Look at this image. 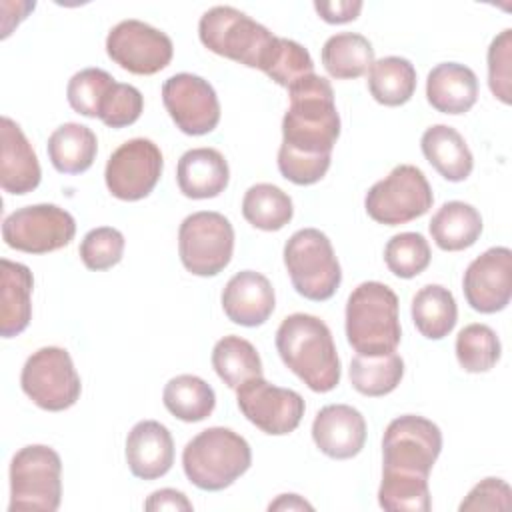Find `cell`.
I'll return each mask as SVG.
<instances>
[{
    "mask_svg": "<svg viewBox=\"0 0 512 512\" xmlns=\"http://www.w3.org/2000/svg\"><path fill=\"white\" fill-rule=\"evenodd\" d=\"M462 290L472 310L494 314L504 310L512 298V252L492 246L476 256L462 278Z\"/></svg>",
    "mask_w": 512,
    "mask_h": 512,
    "instance_id": "cell-17",
    "label": "cell"
},
{
    "mask_svg": "<svg viewBox=\"0 0 512 512\" xmlns=\"http://www.w3.org/2000/svg\"><path fill=\"white\" fill-rule=\"evenodd\" d=\"M332 156H312L300 154L280 146L278 150V170L280 174L296 186H310L324 178L330 168Z\"/></svg>",
    "mask_w": 512,
    "mask_h": 512,
    "instance_id": "cell-43",
    "label": "cell"
},
{
    "mask_svg": "<svg viewBox=\"0 0 512 512\" xmlns=\"http://www.w3.org/2000/svg\"><path fill=\"white\" fill-rule=\"evenodd\" d=\"M312 440L328 458H354L366 442V420L354 406L328 404L314 416Z\"/></svg>",
    "mask_w": 512,
    "mask_h": 512,
    "instance_id": "cell-18",
    "label": "cell"
},
{
    "mask_svg": "<svg viewBox=\"0 0 512 512\" xmlns=\"http://www.w3.org/2000/svg\"><path fill=\"white\" fill-rule=\"evenodd\" d=\"M314 10L328 24H346L358 18L362 10L360 0H336V2H314Z\"/></svg>",
    "mask_w": 512,
    "mask_h": 512,
    "instance_id": "cell-45",
    "label": "cell"
},
{
    "mask_svg": "<svg viewBox=\"0 0 512 512\" xmlns=\"http://www.w3.org/2000/svg\"><path fill=\"white\" fill-rule=\"evenodd\" d=\"M144 508L148 512H158V510H184L190 512L192 510V502L186 498L184 492L174 490V488H160L156 492H152L146 502Z\"/></svg>",
    "mask_w": 512,
    "mask_h": 512,
    "instance_id": "cell-46",
    "label": "cell"
},
{
    "mask_svg": "<svg viewBox=\"0 0 512 512\" xmlns=\"http://www.w3.org/2000/svg\"><path fill=\"white\" fill-rule=\"evenodd\" d=\"M230 180V168L222 152L216 148L186 150L176 166V182L180 192L192 200L216 198Z\"/></svg>",
    "mask_w": 512,
    "mask_h": 512,
    "instance_id": "cell-22",
    "label": "cell"
},
{
    "mask_svg": "<svg viewBox=\"0 0 512 512\" xmlns=\"http://www.w3.org/2000/svg\"><path fill=\"white\" fill-rule=\"evenodd\" d=\"M124 234L112 226H98L86 232L80 242L78 254L88 270L100 272L116 266L124 254Z\"/></svg>",
    "mask_w": 512,
    "mask_h": 512,
    "instance_id": "cell-40",
    "label": "cell"
},
{
    "mask_svg": "<svg viewBox=\"0 0 512 512\" xmlns=\"http://www.w3.org/2000/svg\"><path fill=\"white\" fill-rule=\"evenodd\" d=\"M348 376L352 388L362 396H386L398 388L404 376V360L396 350L372 356L356 354L350 362Z\"/></svg>",
    "mask_w": 512,
    "mask_h": 512,
    "instance_id": "cell-30",
    "label": "cell"
},
{
    "mask_svg": "<svg viewBox=\"0 0 512 512\" xmlns=\"http://www.w3.org/2000/svg\"><path fill=\"white\" fill-rule=\"evenodd\" d=\"M116 80L102 68H84L76 72L66 86V98L74 112L86 118H98L100 104Z\"/></svg>",
    "mask_w": 512,
    "mask_h": 512,
    "instance_id": "cell-39",
    "label": "cell"
},
{
    "mask_svg": "<svg viewBox=\"0 0 512 512\" xmlns=\"http://www.w3.org/2000/svg\"><path fill=\"white\" fill-rule=\"evenodd\" d=\"M456 358L462 370L470 374L488 372L500 360V340L496 332L480 322L464 326L456 336Z\"/></svg>",
    "mask_w": 512,
    "mask_h": 512,
    "instance_id": "cell-37",
    "label": "cell"
},
{
    "mask_svg": "<svg viewBox=\"0 0 512 512\" xmlns=\"http://www.w3.org/2000/svg\"><path fill=\"white\" fill-rule=\"evenodd\" d=\"M424 158L448 182H462L474 168L472 152L458 130L446 124H434L420 138Z\"/></svg>",
    "mask_w": 512,
    "mask_h": 512,
    "instance_id": "cell-25",
    "label": "cell"
},
{
    "mask_svg": "<svg viewBox=\"0 0 512 512\" xmlns=\"http://www.w3.org/2000/svg\"><path fill=\"white\" fill-rule=\"evenodd\" d=\"M74 216L56 204H32L14 210L2 222L6 246L26 254H48L72 242Z\"/></svg>",
    "mask_w": 512,
    "mask_h": 512,
    "instance_id": "cell-12",
    "label": "cell"
},
{
    "mask_svg": "<svg viewBox=\"0 0 512 512\" xmlns=\"http://www.w3.org/2000/svg\"><path fill=\"white\" fill-rule=\"evenodd\" d=\"M162 102L176 124L188 136H204L220 122L216 90L202 76L180 72L162 84Z\"/></svg>",
    "mask_w": 512,
    "mask_h": 512,
    "instance_id": "cell-16",
    "label": "cell"
},
{
    "mask_svg": "<svg viewBox=\"0 0 512 512\" xmlns=\"http://www.w3.org/2000/svg\"><path fill=\"white\" fill-rule=\"evenodd\" d=\"M46 150L52 166L60 174H82L96 158L98 140L88 126L66 122L50 134Z\"/></svg>",
    "mask_w": 512,
    "mask_h": 512,
    "instance_id": "cell-27",
    "label": "cell"
},
{
    "mask_svg": "<svg viewBox=\"0 0 512 512\" xmlns=\"http://www.w3.org/2000/svg\"><path fill=\"white\" fill-rule=\"evenodd\" d=\"M2 156H0V186L8 194H28L38 188L42 170L38 156L22 128L8 116L0 120Z\"/></svg>",
    "mask_w": 512,
    "mask_h": 512,
    "instance_id": "cell-21",
    "label": "cell"
},
{
    "mask_svg": "<svg viewBox=\"0 0 512 512\" xmlns=\"http://www.w3.org/2000/svg\"><path fill=\"white\" fill-rule=\"evenodd\" d=\"M62 500V460L46 444L20 448L10 462L8 510L54 512Z\"/></svg>",
    "mask_w": 512,
    "mask_h": 512,
    "instance_id": "cell-6",
    "label": "cell"
},
{
    "mask_svg": "<svg viewBox=\"0 0 512 512\" xmlns=\"http://www.w3.org/2000/svg\"><path fill=\"white\" fill-rule=\"evenodd\" d=\"M432 252L428 240L420 232L394 234L384 246V262L398 278H414L430 264Z\"/></svg>",
    "mask_w": 512,
    "mask_h": 512,
    "instance_id": "cell-38",
    "label": "cell"
},
{
    "mask_svg": "<svg viewBox=\"0 0 512 512\" xmlns=\"http://www.w3.org/2000/svg\"><path fill=\"white\" fill-rule=\"evenodd\" d=\"M426 98L442 114H464L478 100V78L464 64L440 62L428 72Z\"/></svg>",
    "mask_w": 512,
    "mask_h": 512,
    "instance_id": "cell-23",
    "label": "cell"
},
{
    "mask_svg": "<svg viewBox=\"0 0 512 512\" xmlns=\"http://www.w3.org/2000/svg\"><path fill=\"white\" fill-rule=\"evenodd\" d=\"M288 96L280 146L300 154L332 156L340 136V114L332 84L324 76L308 74L288 88Z\"/></svg>",
    "mask_w": 512,
    "mask_h": 512,
    "instance_id": "cell-1",
    "label": "cell"
},
{
    "mask_svg": "<svg viewBox=\"0 0 512 512\" xmlns=\"http://www.w3.org/2000/svg\"><path fill=\"white\" fill-rule=\"evenodd\" d=\"M126 464L140 480H156L174 464V440L158 420H140L126 436Z\"/></svg>",
    "mask_w": 512,
    "mask_h": 512,
    "instance_id": "cell-20",
    "label": "cell"
},
{
    "mask_svg": "<svg viewBox=\"0 0 512 512\" xmlns=\"http://www.w3.org/2000/svg\"><path fill=\"white\" fill-rule=\"evenodd\" d=\"M442 450L440 428L416 414L394 418L382 438V470L430 476Z\"/></svg>",
    "mask_w": 512,
    "mask_h": 512,
    "instance_id": "cell-11",
    "label": "cell"
},
{
    "mask_svg": "<svg viewBox=\"0 0 512 512\" xmlns=\"http://www.w3.org/2000/svg\"><path fill=\"white\" fill-rule=\"evenodd\" d=\"M20 386L42 410L62 412L74 406L82 392L80 376L68 350L44 346L28 356L22 366Z\"/></svg>",
    "mask_w": 512,
    "mask_h": 512,
    "instance_id": "cell-10",
    "label": "cell"
},
{
    "mask_svg": "<svg viewBox=\"0 0 512 512\" xmlns=\"http://www.w3.org/2000/svg\"><path fill=\"white\" fill-rule=\"evenodd\" d=\"M368 90L382 106H402L416 90V68L408 58L384 56L368 70Z\"/></svg>",
    "mask_w": 512,
    "mask_h": 512,
    "instance_id": "cell-31",
    "label": "cell"
},
{
    "mask_svg": "<svg viewBox=\"0 0 512 512\" xmlns=\"http://www.w3.org/2000/svg\"><path fill=\"white\" fill-rule=\"evenodd\" d=\"M212 368L218 378L232 390L250 378L262 376V360L258 350L246 338L236 334L224 336L214 344Z\"/></svg>",
    "mask_w": 512,
    "mask_h": 512,
    "instance_id": "cell-34",
    "label": "cell"
},
{
    "mask_svg": "<svg viewBox=\"0 0 512 512\" xmlns=\"http://www.w3.org/2000/svg\"><path fill=\"white\" fill-rule=\"evenodd\" d=\"M284 266L294 290L312 302L332 298L342 282L330 238L318 228L296 230L284 244Z\"/></svg>",
    "mask_w": 512,
    "mask_h": 512,
    "instance_id": "cell-5",
    "label": "cell"
},
{
    "mask_svg": "<svg viewBox=\"0 0 512 512\" xmlns=\"http://www.w3.org/2000/svg\"><path fill=\"white\" fill-rule=\"evenodd\" d=\"M512 490L502 478H484L460 502L458 510H510Z\"/></svg>",
    "mask_w": 512,
    "mask_h": 512,
    "instance_id": "cell-44",
    "label": "cell"
},
{
    "mask_svg": "<svg viewBox=\"0 0 512 512\" xmlns=\"http://www.w3.org/2000/svg\"><path fill=\"white\" fill-rule=\"evenodd\" d=\"M234 228L230 220L212 210L186 216L178 228V254L182 266L194 276H216L232 260Z\"/></svg>",
    "mask_w": 512,
    "mask_h": 512,
    "instance_id": "cell-9",
    "label": "cell"
},
{
    "mask_svg": "<svg viewBox=\"0 0 512 512\" xmlns=\"http://www.w3.org/2000/svg\"><path fill=\"white\" fill-rule=\"evenodd\" d=\"M106 54L130 74L152 76L170 64L174 44L166 32L142 20L128 18L108 32Z\"/></svg>",
    "mask_w": 512,
    "mask_h": 512,
    "instance_id": "cell-13",
    "label": "cell"
},
{
    "mask_svg": "<svg viewBox=\"0 0 512 512\" xmlns=\"http://www.w3.org/2000/svg\"><path fill=\"white\" fill-rule=\"evenodd\" d=\"M510 62H512V30L506 28L490 42V48H488V86L492 94L504 104L512 102Z\"/></svg>",
    "mask_w": 512,
    "mask_h": 512,
    "instance_id": "cell-42",
    "label": "cell"
},
{
    "mask_svg": "<svg viewBox=\"0 0 512 512\" xmlns=\"http://www.w3.org/2000/svg\"><path fill=\"white\" fill-rule=\"evenodd\" d=\"M2 298H0V334L14 338L22 334L32 320V288L34 278L26 264L0 260Z\"/></svg>",
    "mask_w": 512,
    "mask_h": 512,
    "instance_id": "cell-24",
    "label": "cell"
},
{
    "mask_svg": "<svg viewBox=\"0 0 512 512\" xmlns=\"http://www.w3.org/2000/svg\"><path fill=\"white\" fill-rule=\"evenodd\" d=\"M276 350L284 366L312 392H330L340 384V358L330 328L312 314L286 316L276 330Z\"/></svg>",
    "mask_w": 512,
    "mask_h": 512,
    "instance_id": "cell-2",
    "label": "cell"
},
{
    "mask_svg": "<svg viewBox=\"0 0 512 512\" xmlns=\"http://www.w3.org/2000/svg\"><path fill=\"white\" fill-rule=\"evenodd\" d=\"M164 168L160 148L148 138L120 144L108 158L104 180L108 192L124 202L146 198L158 184Z\"/></svg>",
    "mask_w": 512,
    "mask_h": 512,
    "instance_id": "cell-14",
    "label": "cell"
},
{
    "mask_svg": "<svg viewBox=\"0 0 512 512\" xmlns=\"http://www.w3.org/2000/svg\"><path fill=\"white\" fill-rule=\"evenodd\" d=\"M242 216L258 230L276 232L292 220L294 204L282 188L260 182L246 190L242 198Z\"/></svg>",
    "mask_w": 512,
    "mask_h": 512,
    "instance_id": "cell-33",
    "label": "cell"
},
{
    "mask_svg": "<svg viewBox=\"0 0 512 512\" xmlns=\"http://www.w3.org/2000/svg\"><path fill=\"white\" fill-rule=\"evenodd\" d=\"M166 410L182 422H200L214 412V388L194 374H178L170 378L162 392Z\"/></svg>",
    "mask_w": 512,
    "mask_h": 512,
    "instance_id": "cell-32",
    "label": "cell"
},
{
    "mask_svg": "<svg viewBox=\"0 0 512 512\" xmlns=\"http://www.w3.org/2000/svg\"><path fill=\"white\" fill-rule=\"evenodd\" d=\"M276 296L270 280L256 270L236 272L222 290V308L234 324L254 328L274 312Z\"/></svg>",
    "mask_w": 512,
    "mask_h": 512,
    "instance_id": "cell-19",
    "label": "cell"
},
{
    "mask_svg": "<svg viewBox=\"0 0 512 512\" xmlns=\"http://www.w3.org/2000/svg\"><path fill=\"white\" fill-rule=\"evenodd\" d=\"M252 464L250 444L234 430L212 426L198 432L182 452L186 478L200 490L232 486Z\"/></svg>",
    "mask_w": 512,
    "mask_h": 512,
    "instance_id": "cell-4",
    "label": "cell"
},
{
    "mask_svg": "<svg viewBox=\"0 0 512 512\" xmlns=\"http://www.w3.org/2000/svg\"><path fill=\"white\" fill-rule=\"evenodd\" d=\"M480 212L466 202L450 200L432 216L428 228L436 246L444 252H458L476 244L482 234Z\"/></svg>",
    "mask_w": 512,
    "mask_h": 512,
    "instance_id": "cell-26",
    "label": "cell"
},
{
    "mask_svg": "<svg viewBox=\"0 0 512 512\" xmlns=\"http://www.w3.org/2000/svg\"><path fill=\"white\" fill-rule=\"evenodd\" d=\"M432 202L434 194L424 172L412 164H398L386 178L372 184L364 208L374 222L398 226L424 216Z\"/></svg>",
    "mask_w": 512,
    "mask_h": 512,
    "instance_id": "cell-8",
    "label": "cell"
},
{
    "mask_svg": "<svg viewBox=\"0 0 512 512\" xmlns=\"http://www.w3.org/2000/svg\"><path fill=\"white\" fill-rule=\"evenodd\" d=\"M378 504L390 512H428L432 508L428 476L382 470Z\"/></svg>",
    "mask_w": 512,
    "mask_h": 512,
    "instance_id": "cell-35",
    "label": "cell"
},
{
    "mask_svg": "<svg viewBox=\"0 0 512 512\" xmlns=\"http://www.w3.org/2000/svg\"><path fill=\"white\" fill-rule=\"evenodd\" d=\"M142 110H144L142 92L132 84L114 82L100 104L98 118L108 128H126L140 118Z\"/></svg>",
    "mask_w": 512,
    "mask_h": 512,
    "instance_id": "cell-41",
    "label": "cell"
},
{
    "mask_svg": "<svg viewBox=\"0 0 512 512\" xmlns=\"http://www.w3.org/2000/svg\"><path fill=\"white\" fill-rule=\"evenodd\" d=\"M416 330L428 340L446 338L458 320L454 294L442 284H426L412 296L410 306Z\"/></svg>",
    "mask_w": 512,
    "mask_h": 512,
    "instance_id": "cell-28",
    "label": "cell"
},
{
    "mask_svg": "<svg viewBox=\"0 0 512 512\" xmlns=\"http://www.w3.org/2000/svg\"><path fill=\"white\" fill-rule=\"evenodd\" d=\"M236 404L248 422L270 436L294 432L306 410L304 398L296 390L270 384L262 376L236 388Z\"/></svg>",
    "mask_w": 512,
    "mask_h": 512,
    "instance_id": "cell-15",
    "label": "cell"
},
{
    "mask_svg": "<svg viewBox=\"0 0 512 512\" xmlns=\"http://www.w3.org/2000/svg\"><path fill=\"white\" fill-rule=\"evenodd\" d=\"M322 64L336 80L360 78L374 64V48L362 34L340 32L324 42Z\"/></svg>",
    "mask_w": 512,
    "mask_h": 512,
    "instance_id": "cell-29",
    "label": "cell"
},
{
    "mask_svg": "<svg viewBox=\"0 0 512 512\" xmlns=\"http://www.w3.org/2000/svg\"><path fill=\"white\" fill-rule=\"evenodd\" d=\"M260 70L276 84L290 88L300 78L314 74V60L296 40L276 36L260 64Z\"/></svg>",
    "mask_w": 512,
    "mask_h": 512,
    "instance_id": "cell-36",
    "label": "cell"
},
{
    "mask_svg": "<svg viewBox=\"0 0 512 512\" xmlns=\"http://www.w3.org/2000/svg\"><path fill=\"white\" fill-rule=\"evenodd\" d=\"M268 510H312V504H308L298 494H280L274 502L268 504Z\"/></svg>",
    "mask_w": 512,
    "mask_h": 512,
    "instance_id": "cell-47",
    "label": "cell"
},
{
    "mask_svg": "<svg viewBox=\"0 0 512 512\" xmlns=\"http://www.w3.org/2000/svg\"><path fill=\"white\" fill-rule=\"evenodd\" d=\"M200 42L214 54L258 68L276 38L266 26L232 6H214L200 16Z\"/></svg>",
    "mask_w": 512,
    "mask_h": 512,
    "instance_id": "cell-7",
    "label": "cell"
},
{
    "mask_svg": "<svg viewBox=\"0 0 512 512\" xmlns=\"http://www.w3.org/2000/svg\"><path fill=\"white\" fill-rule=\"evenodd\" d=\"M396 292L376 280L358 284L346 302V340L356 354H386L400 344Z\"/></svg>",
    "mask_w": 512,
    "mask_h": 512,
    "instance_id": "cell-3",
    "label": "cell"
}]
</instances>
